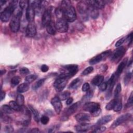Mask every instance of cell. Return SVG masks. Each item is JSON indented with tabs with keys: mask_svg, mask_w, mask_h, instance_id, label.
<instances>
[{
	"mask_svg": "<svg viewBox=\"0 0 133 133\" xmlns=\"http://www.w3.org/2000/svg\"><path fill=\"white\" fill-rule=\"evenodd\" d=\"M75 119L81 123L88 122L90 119V116L86 113H79L75 116Z\"/></svg>",
	"mask_w": 133,
	"mask_h": 133,
	"instance_id": "17",
	"label": "cell"
},
{
	"mask_svg": "<svg viewBox=\"0 0 133 133\" xmlns=\"http://www.w3.org/2000/svg\"><path fill=\"white\" fill-rule=\"evenodd\" d=\"M56 27L57 30L61 33L66 32L69 28L67 21L64 18L58 19L56 22Z\"/></svg>",
	"mask_w": 133,
	"mask_h": 133,
	"instance_id": "8",
	"label": "cell"
},
{
	"mask_svg": "<svg viewBox=\"0 0 133 133\" xmlns=\"http://www.w3.org/2000/svg\"><path fill=\"white\" fill-rule=\"evenodd\" d=\"M29 4V1H21L19 2V7L21 9H23L25 7H27Z\"/></svg>",
	"mask_w": 133,
	"mask_h": 133,
	"instance_id": "41",
	"label": "cell"
},
{
	"mask_svg": "<svg viewBox=\"0 0 133 133\" xmlns=\"http://www.w3.org/2000/svg\"><path fill=\"white\" fill-rule=\"evenodd\" d=\"M77 9L78 12L83 17H86L88 16V4L87 1H80L77 4Z\"/></svg>",
	"mask_w": 133,
	"mask_h": 133,
	"instance_id": "10",
	"label": "cell"
},
{
	"mask_svg": "<svg viewBox=\"0 0 133 133\" xmlns=\"http://www.w3.org/2000/svg\"><path fill=\"white\" fill-rule=\"evenodd\" d=\"M36 34V27L34 21L29 22L26 28V35L29 37H33Z\"/></svg>",
	"mask_w": 133,
	"mask_h": 133,
	"instance_id": "15",
	"label": "cell"
},
{
	"mask_svg": "<svg viewBox=\"0 0 133 133\" xmlns=\"http://www.w3.org/2000/svg\"><path fill=\"white\" fill-rule=\"evenodd\" d=\"M6 3H7V1H0L1 7H2L3 5H4Z\"/></svg>",
	"mask_w": 133,
	"mask_h": 133,
	"instance_id": "55",
	"label": "cell"
},
{
	"mask_svg": "<svg viewBox=\"0 0 133 133\" xmlns=\"http://www.w3.org/2000/svg\"><path fill=\"white\" fill-rule=\"evenodd\" d=\"M131 77V73L130 72L127 73L124 77V83L126 85H128L130 81Z\"/></svg>",
	"mask_w": 133,
	"mask_h": 133,
	"instance_id": "40",
	"label": "cell"
},
{
	"mask_svg": "<svg viewBox=\"0 0 133 133\" xmlns=\"http://www.w3.org/2000/svg\"><path fill=\"white\" fill-rule=\"evenodd\" d=\"M121 90H122L121 85V84L118 83L116 87V88L115 89V91H114V97H115V98H117V97H118L119 94L121 93Z\"/></svg>",
	"mask_w": 133,
	"mask_h": 133,
	"instance_id": "37",
	"label": "cell"
},
{
	"mask_svg": "<svg viewBox=\"0 0 133 133\" xmlns=\"http://www.w3.org/2000/svg\"><path fill=\"white\" fill-rule=\"evenodd\" d=\"M112 119V116L111 115H105L104 116H103L101 117L97 122V125L98 126L104 125L111 121Z\"/></svg>",
	"mask_w": 133,
	"mask_h": 133,
	"instance_id": "23",
	"label": "cell"
},
{
	"mask_svg": "<svg viewBox=\"0 0 133 133\" xmlns=\"http://www.w3.org/2000/svg\"><path fill=\"white\" fill-rule=\"evenodd\" d=\"M5 131L6 132H11L14 131V128L12 126L8 125L5 127Z\"/></svg>",
	"mask_w": 133,
	"mask_h": 133,
	"instance_id": "49",
	"label": "cell"
},
{
	"mask_svg": "<svg viewBox=\"0 0 133 133\" xmlns=\"http://www.w3.org/2000/svg\"><path fill=\"white\" fill-rule=\"evenodd\" d=\"M73 101V98L72 97H69L67 99H66V104L67 105H69V104H71Z\"/></svg>",
	"mask_w": 133,
	"mask_h": 133,
	"instance_id": "52",
	"label": "cell"
},
{
	"mask_svg": "<svg viewBox=\"0 0 133 133\" xmlns=\"http://www.w3.org/2000/svg\"><path fill=\"white\" fill-rule=\"evenodd\" d=\"M94 70V68L92 66H89L87 68H86L82 73V74L83 75H88L89 74H90V73H91L92 72V71Z\"/></svg>",
	"mask_w": 133,
	"mask_h": 133,
	"instance_id": "39",
	"label": "cell"
},
{
	"mask_svg": "<svg viewBox=\"0 0 133 133\" xmlns=\"http://www.w3.org/2000/svg\"><path fill=\"white\" fill-rule=\"evenodd\" d=\"M51 9H46L42 16V23L43 26L46 27L51 21Z\"/></svg>",
	"mask_w": 133,
	"mask_h": 133,
	"instance_id": "13",
	"label": "cell"
},
{
	"mask_svg": "<svg viewBox=\"0 0 133 133\" xmlns=\"http://www.w3.org/2000/svg\"><path fill=\"white\" fill-rule=\"evenodd\" d=\"M116 101V98H115L114 99L111 100L105 106V109L107 110H113Z\"/></svg>",
	"mask_w": 133,
	"mask_h": 133,
	"instance_id": "33",
	"label": "cell"
},
{
	"mask_svg": "<svg viewBox=\"0 0 133 133\" xmlns=\"http://www.w3.org/2000/svg\"><path fill=\"white\" fill-rule=\"evenodd\" d=\"M17 1H11L8 6H7L4 10L1 12L0 18L2 22H6L9 21L11 15L17 8Z\"/></svg>",
	"mask_w": 133,
	"mask_h": 133,
	"instance_id": "2",
	"label": "cell"
},
{
	"mask_svg": "<svg viewBox=\"0 0 133 133\" xmlns=\"http://www.w3.org/2000/svg\"><path fill=\"white\" fill-rule=\"evenodd\" d=\"M103 81H104L103 76L101 75H97L93 78L91 81V83L95 86H99L102 83H103Z\"/></svg>",
	"mask_w": 133,
	"mask_h": 133,
	"instance_id": "24",
	"label": "cell"
},
{
	"mask_svg": "<svg viewBox=\"0 0 133 133\" xmlns=\"http://www.w3.org/2000/svg\"><path fill=\"white\" fill-rule=\"evenodd\" d=\"M87 3L97 9H102L105 6V2L103 1H87Z\"/></svg>",
	"mask_w": 133,
	"mask_h": 133,
	"instance_id": "19",
	"label": "cell"
},
{
	"mask_svg": "<svg viewBox=\"0 0 133 133\" xmlns=\"http://www.w3.org/2000/svg\"><path fill=\"white\" fill-rule=\"evenodd\" d=\"M126 41V37H123L122 38H121L120 39H119L118 41H117V42L115 43V47H118L119 46H121L123 43L124 42Z\"/></svg>",
	"mask_w": 133,
	"mask_h": 133,
	"instance_id": "46",
	"label": "cell"
},
{
	"mask_svg": "<svg viewBox=\"0 0 133 133\" xmlns=\"http://www.w3.org/2000/svg\"><path fill=\"white\" fill-rule=\"evenodd\" d=\"M29 89V85L28 83H23L18 86L17 91L19 93H23L28 91Z\"/></svg>",
	"mask_w": 133,
	"mask_h": 133,
	"instance_id": "25",
	"label": "cell"
},
{
	"mask_svg": "<svg viewBox=\"0 0 133 133\" xmlns=\"http://www.w3.org/2000/svg\"><path fill=\"white\" fill-rule=\"evenodd\" d=\"M126 40H127L129 44H128V45H129L131 43H132V33L131 32L126 37Z\"/></svg>",
	"mask_w": 133,
	"mask_h": 133,
	"instance_id": "50",
	"label": "cell"
},
{
	"mask_svg": "<svg viewBox=\"0 0 133 133\" xmlns=\"http://www.w3.org/2000/svg\"><path fill=\"white\" fill-rule=\"evenodd\" d=\"M35 15V8L33 5V1H29L28 5L26 8L25 17L26 20L29 22H33L34 19Z\"/></svg>",
	"mask_w": 133,
	"mask_h": 133,
	"instance_id": "6",
	"label": "cell"
},
{
	"mask_svg": "<svg viewBox=\"0 0 133 133\" xmlns=\"http://www.w3.org/2000/svg\"><path fill=\"white\" fill-rule=\"evenodd\" d=\"M78 65L76 64H68L64 65L61 69L59 77L68 78L74 76L78 71Z\"/></svg>",
	"mask_w": 133,
	"mask_h": 133,
	"instance_id": "3",
	"label": "cell"
},
{
	"mask_svg": "<svg viewBox=\"0 0 133 133\" xmlns=\"http://www.w3.org/2000/svg\"><path fill=\"white\" fill-rule=\"evenodd\" d=\"M87 92V93L85 95V96L83 98L84 100H88L89 99L91 98L92 96H93V91H92V90H89Z\"/></svg>",
	"mask_w": 133,
	"mask_h": 133,
	"instance_id": "42",
	"label": "cell"
},
{
	"mask_svg": "<svg viewBox=\"0 0 133 133\" xmlns=\"http://www.w3.org/2000/svg\"><path fill=\"white\" fill-rule=\"evenodd\" d=\"M67 83V78L59 77L54 83V87L57 91H61L65 87Z\"/></svg>",
	"mask_w": 133,
	"mask_h": 133,
	"instance_id": "12",
	"label": "cell"
},
{
	"mask_svg": "<svg viewBox=\"0 0 133 133\" xmlns=\"http://www.w3.org/2000/svg\"><path fill=\"white\" fill-rule=\"evenodd\" d=\"M94 130L92 132H102L104 131L106 129V127L104 126H97L96 128H94Z\"/></svg>",
	"mask_w": 133,
	"mask_h": 133,
	"instance_id": "38",
	"label": "cell"
},
{
	"mask_svg": "<svg viewBox=\"0 0 133 133\" xmlns=\"http://www.w3.org/2000/svg\"><path fill=\"white\" fill-rule=\"evenodd\" d=\"M21 81V78L18 76H15L13 77L11 79V85L12 87L17 86L19 84Z\"/></svg>",
	"mask_w": 133,
	"mask_h": 133,
	"instance_id": "32",
	"label": "cell"
},
{
	"mask_svg": "<svg viewBox=\"0 0 133 133\" xmlns=\"http://www.w3.org/2000/svg\"><path fill=\"white\" fill-rule=\"evenodd\" d=\"M99 86V89L101 91H104L108 88V83L107 82H103Z\"/></svg>",
	"mask_w": 133,
	"mask_h": 133,
	"instance_id": "45",
	"label": "cell"
},
{
	"mask_svg": "<svg viewBox=\"0 0 133 133\" xmlns=\"http://www.w3.org/2000/svg\"><path fill=\"white\" fill-rule=\"evenodd\" d=\"M16 101L20 106L22 107L24 103V98L23 96L20 94H19L17 95V97L16 98Z\"/></svg>",
	"mask_w": 133,
	"mask_h": 133,
	"instance_id": "34",
	"label": "cell"
},
{
	"mask_svg": "<svg viewBox=\"0 0 133 133\" xmlns=\"http://www.w3.org/2000/svg\"><path fill=\"white\" fill-rule=\"evenodd\" d=\"M131 115L129 113H126L121 115L118 118H117L115 119V121H114L113 123L111 126V128L112 129L115 128L117 126L121 125L123 123L129 119L131 118Z\"/></svg>",
	"mask_w": 133,
	"mask_h": 133,
	"instance_id": "11",
	"label": "cell"
},
{
	"mask_svg": "<svg viewBox=\"0 0 133 133\" xmlns=\"http://www.w3.org/2000/svg\"><path fill=\"white\" fill-rule=\"evenodd\" d=\"M22 9L18 10L17 12L12 17L9 23L11 31L14 33L17 32L20 26V19L22 16Z\"/></svg>",
	"mask_w": 133,
	"mask_h": 133,
	"instance_id": "4",
	"label": "cell"
},
{
	"mask_svg": "<svg viewBox=\"0 0 133 133\" xmlns=\"http://www.w3.org/2000/svg\"><path fill=\"white\" fill-rule=\"evenodd\" d=\"M70 96V92L68 91H65L59 95L58 97L60 98L61 100H66L68 98H69Z\"/></svg>",
	"mask_w": 133,
	"mask_h": 133,
	"instance_id": "35",
	"label": "cell"
},
{
	"mask_svg": "<svg viewBox=\"0 0 133 133\" xmlns=\"http://www.w3.org/2000/svg\"><path fill=\"white\" fill-rule=\"evenodd\" d=\"M9 105L10 107L15 111H21L22 107L20 106L17 101H10L9 103Z\"/></svg>",
	"mask_w": 133,
	"mask_h": 133,
	"instance_id": "27",
	"label": "cell"
},
{
	"mask_svg": "<svg viewBox=\"0 0 133 133\" xmlns=\"http://www.w3.org/2000/svg\"><path fill=\"white\" fill-rule=\"evenodd\" d=\"M49 67L46 64H43L41 67V70L43 72H46L48 71Z\"/></svg>",
	"mask_w": 133,
	"mask_h": 133,
	"instance_id": "51",
	"label": "cell"
},
{
	"mask_svg": "<svg viewBox=\"0 0 133 133\" xmlns=\"http://www.w3.org/2000/svg\"><path fill=\"white\" fill-rule=\"evenodd\" d=\"M37 77V76L35 74H31L28 76H27L25 78V82L28 83H30L33 82L34 80H35Z\"/></svg>",
	"mask_w": 133,
	"mask_h": 133,
	"instance_id": "36",
	"label": "cell"
},
{
	"mask_svg": "<svg viewBox=\"0 0 133 133\" xmlns=\"http://www.w3.org/2000/svg\"><path fill=\"white\" fill-rule=\"evenodd\" d=\"M112 53V51L111 50H106L95 57L92 58L89 61V64L91 65H94L95 64H97L102 60L105 59L107 57L111 55Z\"/></svg>",
	"mask_w": 133,
	"mask_h": 133,
	"instance_id": "7",
	"label": "cell"
},
{
	"mask_svg": "<svg viewBox=\"0 0 133 133\" xmlns=\"http://www.w3.org/2000/svg\"><path fill=\"white\" fill-rule=\"evenodd\" d=\"M78 102H76L74 104H72L69 108L66 110L65 112L64 113V116H63L65 119H66L70 115H72L78 109Z\"/></svg>",
	"mask_w": 133,
	"mask_h": 133,
	"instance_id": "16",
	"label": "cell"
},
{
	"mask_svg": "<svg viewBox=\"0 0 133 133\" xmlns=\"http://www.w3.org/2000/svg\"><path fill=\"white\" fill-rule=\"evenodd\" d=\"M128 62V58H125V59H124L121 62L119 63V64L118 65L117 69L116 70V72L115 73V74H116V75L118 77V76H119V75L122 73V72H123V71L124 70V68H125L127 63Z\"/></svg>",
	"mask_w": 133,
	"mask_h": 133,
	"instance_id": "20",
	"label": "cell"
},
{
	"mask_svg": "<svg viewBox=\"0 0 133 133\" xmlns=\"http://www.w3.org/2000/svg\"><path fill=\"white\" fill-rule=\"evenodd\" d=\"M122 108V102L121 99L119 98L118 97L116 98V101L115 105L113 108V110L115 112H118L121 110Z\"/></svg>",
	"mask_w": 133,
	"mask_h": 133,
	"instance_id": "28",
	"label": "cell"
},
{
	"mask_svg": "<svg viewBox=\"0 0 133 133\" xmlns=\"http://www.w3.org/2000/svg\"><path fill=\"white\" fill-rule=\"evenodd\" d=\"M5 95H6L5 92L4 91H1V101H2L5 98Z\"/></svg>",
	"mask_w": 133,
	"mask_h": 133,
	"instance_id": "53",
	"label": "cell"
},
{
	"mask_svg": "<svg viewBox=\"0 0 133 133\" xmlns=\"http://www.w3.org/2000/svg\"><path fill=\"white\" fill-rule=\"evenodd\" d=\"M29 70L25 67H23L20 69V73L22 75H26L29 74Z\"/></svg>",
	"mask_w": 133,
	"mask_h": 133,
	"instance_id": "44",
	"label": "cell"
},
{
	"mask_svg": "<svg viewBox=\"0 0 133 133\" xmlns=\"http://www.w3.org/2000/svg\"><path fill=\"white\" fill-rule=\"evenodd\" d=\"M84 110L89 112L94 116H97L100 114V105L99 103L94 102L86 103L83 107Z\"/></svg>",
	"mask_w": 133,
	"mask_h": 133,
	"instance_id": "5",
	"label": "cell"
},
{
	"mask_svg": "<svg viewBox=\"0 0 133 133\" xmlns=\"http://www.w3.org/2000/svg\"><path fill=\"white\" fill-rule=\"evenodd\" d=\"M89 89H90V85H89V83H84L82 88V91H84V92L88 91L89 90Z\"/></svg>",
	"mask_w": 133,
	"mask_h": 133,
	"instance_id": "48",
	"label": "cell"
},
{
	"mask_svg": "<svg viewBox=\"0 0 133 133\" xmlns=\"http://www.w3.org/2000/svg\"><path fill=\"white\" fill-rule=\"evenodd\" d=\"M6 73V70H2L1 71V75H3V74H5Z\"/></svg>",
	"mask_w": 133,
	"mask_h": 133,
	"instance_id": "56",
	"label": "cell"
},
{
	"mask_svg": "<svg viewBox=\"0 0 133 133\" xmlns=\"http://www.w3.org/2000/svg\"><path fill=\"white\" fill-rule=\"evenodd\" d=\"M49 120V117L46 115H43L42 116V117L40 118V121H41V123L44 125L47 124L48 123Z\"/></svg>",
	"mask_w": 133,
	"mask_h": 133,
	"instance_id": "43",
	"label": "cell"
},
{
	"mask_svg": "<svg viewBox=\"0 0 133 133\" xmlns=\"http://www.w3.org/2000/svg\"><path fill=\"white\" fill-rule=\"evenodd\" d=\"M80 84H81L80 79L79 78H76L72 81V82L69 85V87L70 89H75L77 88V87L79 86Z\"/></svg>",
	"mask_w": 133,
	"mask_h": 133,
	"instance_id": "29",
	"label": "cell"
},
{
	"mask_svg": "<svg viewBox=\"0 0 133 133\" xmlns=\"http://www.w3.org/2000/svg\"><path fill=\"white\" fill-rule=\"evenodd\" d=\"M126 105L127 107H130L132 105V92H131L130 95V96L127 100Z\"/></svg>",
	"mask_w": 133,
	"mask_h": 133,
	"instance_id": "47",
	"label": "cell"
},
{
	"mask_svg": "<svg viewBox=\"0 0 133 133\" xmlns=\"http://www.w3.org/2000/svg\"><path fill=\"white\" fill-rule=\"evenodd\" d=\"M126 51V49L124 47H119L117 49H115L112 54H111V56L110 59L112 61L117 62L120 59L124 56Z\"/></svg>",
	"mask_w": 133,
	"mask_h": 133,
	"instance_id": "9",
	"label": "cell"
},
{
	"mask_svg": "<svg viewBox=\"0 0 133 133\" xmlns=\"http://www.w3.org/2000/svg\"><path fill=\"white\" fill-rule=\"evenodd\" d=\"M45 81V78H42L37 81L33 86H32V88L34 90H36L38 89L39 87H41L44 83Z\"/></svg>",
	"mask_w": 133,
	"mask_h": 133,
	"instance_id": "31",
	"label": "cell"
},
{
	"mask_svg": "<svg viewBox=\"0 0 133 133\" xmlns=\"http://www.w3.org/2000/svg\"><path fill=\"white\" fill-rule=\"evenodd\" d=\"M60 7L62 10L63 18L67 21L72 22L76 20V13L74 8L72 6L70 1H62Z\"/></svg>",
	"mask_w": 133,
	"mask_h": 133,
	"instance_id": "1",
	"label": "cell"
},
{
	"mask_svg": "<svg viewBox=\"0 0 133 133\" xmlns=\"http://www.w3.org/2000/svg\"><path fill=\"white\" fill-rule=\"evenodd\" d=\"M91 127V126L90 124L83 123L76 125L75 127V129L78 132H86L90 129Z\"/></svg>",
	"mask_w": 133,
	"mask_h": 133,
	"instance_id": "18",
	"label": "cell"
},
{
	"mask_svg": "<svg viewBox=\"0 0 133 133\" xmlns=\"http://www.w3.org/2000/svg\"><path fill=\"white\" fill-rule=\"evenodd\" d=\"M51 103L53 106L56 113L58 114H60L62 108V103L60 98L57 96L54 97L51 100Z\"/></svg>",
	"mask_w": 133,
	"mask_h": 133,
	"instance_id": "14",
	"label": "cell"
},
{
	"mask_svg": "<svg viewBox=\"0 0 133 133\" xmlns=\"http://www.w3.org/2000/svg\"><path fill=\"white\" fill-rule=\"evenodd\" d=\"M14 110L10 107L9 105H3L1 107V111L4 113H7V114H11L14 112Z\"/></svg>",
	"mask_w": 133,
	"mask_h": 133,
	"instance_id": "30",
	"label": "cell"
},
{
	"mask_svg": "<svg viewBox=\"0 0 133 133\" xmlns=\"http://www.w3.org/2000/svg\"><path fill=\"white\" fill-rule=\"evenodd\" d=\"M29 109L33 116L34 120L36 122H38L40 121V117H39V115L38 111L36 109H35L32 106L29 105Z\"/></svg>",
	"mask_w": 133,
	"mask_h": 133,
	"instance_id": "26",
	"label": "cell"
},
{
	"mask_svg": "<svg viewBox=\"0 0 133 133\" xmlns=\"http://www.w3.org/2000/svg\"><path fill=\"white\" fill-rule=\"evenodd\" d=\"M47 32L51 35H55L56 33V24L52 20L51 22L46 26Z\"/></svg>",
	"mask_w": 133,
	"mask_h": 133,
	"instance_id": "22",
	"label": "cell"
},
{
	"mask_svg": "<svg viewBox=\"0 0 133 133\" xmlns=\"http://www.w3.org/2000/svg\"><path fill=\"white\" fill-rule=\"evenodd\" d=\"M88 14L93 19H96L99 16L98 9L95 7L88 4Z\"/></svg>",
	"mask_w": 133,
	"mask_h": 133,
	"instance_id": "21",
	"label": "cell"
},
{
	"mask_svg": "<svg viewBox=\"0 0 133 133\" xmlns=\"http://www.w3.org/2000/svg\"><path fill=\"white\" fill-rule=\"evenodd\" d=\"M29 132H39V130L38 128H33V129H32L30 131H29Z\"/></svg>",
	"mask_w": 133,
	"mask_h": 133,
	"instance_id": "54",
	"label": "cell"
}]
</instances>
